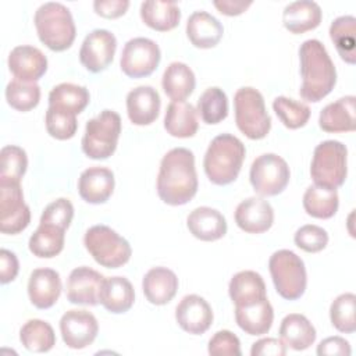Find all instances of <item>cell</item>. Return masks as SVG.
Masks as SVG:
<instances>
[{
    "label": "cell",
    "instance_id": "obj_1",
    "mask_svg": "<svg viewBox=\"0 0 356 356\" xmlns=\"http://www.w3.org/2000/svg\"><path fill=\"white\" fill-rule=\"evenodd\" d=\"M197 192L195 156L189 149L174 147L167 152L157 174L159 197L170 206L186 204Z\"/></svg>",
    "mask_w": 356,
    "mask_h": 356
},
{
    "label": "cell",
    "instance_id": "obj_2",
    "mask_svg": "<svg viewBox=\"0 0 356 356\" xmlns=\"http://www.w3.org/2000/svg\"><path fill=\"white\" fill-rule=\"evenodd\" d=\"M302 86L299 95L306 102H320L334 89L337 83L335 65L317 39H307L299 47Z\"/></svg>",
    "mask_w": 356,
    "mask_h": 356
},
{
    "label": "cell",
    "instance_id": "obj_3",
    "mask_svg": "<svg viewBox=\"0 0 356 356\" xmlns=\"http://www.w3.org/2000/svg\"><path fill=\"white\" fill-rule=\"evenodd\" d=\"M246 149L241 139L231 134L216 136L204 154L203 167L210 182L228 185L234 182L242 168Z\"/></svg>",
    "mask_w": 356,
    "mask_h": 356
},
{
    "label": "cell",
    "instance_id": "obj_4",
    "mask_svg": "<svg viewBox=\"0 0 356 356\" xmlns=\"http://www.w3.org/2000/svg\"><path fill=\"white\" fill-rule=\"evenodd\" d=\"M40 42L53 51L70 49L75 40L76 29L68 7L57 1L43 3L33 17Z\"/></svg>",
    "mask_w": 356,
    "mask_h": 356
},
{
    "label": "cell",
    "instance_id": "obj_5",
    "mask_svg": "<svg viewBox=\"0 0 356 356\" xmlns=\"http://www.w3.org/2000/svg\"><path fill=\"white\" fill-rule=\"evenodd\" d=\"M310 175L314 185L337 189L343 185L348 175V149L339 140H324L313 153Z\"/></svg>",
    "mask_w": 356,
    "mask_h": 356
},
{
    "label": "cell",
    "instance_id": "obj_6",
    "mask_svg": "<svg viewBox=\"0 0 356 356\" xmlns=\"http://www.w3.org/2000/svg\"><path fill=\"white\" fill-rule=\"evenodd\" d=\"M235 122L238 129L249 139L257 140L267 136L271 129V117L266 110L263 95L252 88H239L234 96Z\"/></svg>",
    "mask_w": 356,
    "mask_h": 356
},
{
    "label": "cell",
    "instance_id": "obj_7",
    "mask_svg": "<svg viewBox=\"0 0 356 356\" xmlns=\"http://www.w3.org/2000/svg\"><path fill=\"white\" fill-rule=\"evenodd\" d=\"M268 270L278 295L286 300L299 299L307 285L303 260L292 250L280 249L268 260Z\"/></svg>",
    "mask_w": 356,
    "mask_h": 356
},
{
    "label": "cell",
    "instance_id": "obj_8",
    "mask_svg": "<svg viewBox=\"0 0 356 356\" xmlns=\"http://www.w3.org/2000/svg\"><path fill=\"white\" fill-rule=\"evenodd\" d=\"M121 134V117L113 110H103L86 122L82 152L93 160L108 159L117 149Z\"/></svg>",
    "mask_w": 356,
    "mask_h": 356
},
{
    "label": "cell",
    "instance_id": "obj_9",
    "mask_svg": "<svg viewBox=\"0 0 356 356\" xmlns=\"http://www.w3.org/2000/svg\"><path fill=\"white\" fill-rule=\"evenodd\" d=\"M83 245L95 261L107 268H118L131 259L129 242L107 225L90 227L83 236Z\"/></svg>",
    "mask_w": 356,
    "mask_h": 356
},
{
    "label": "cell",
    "instance_id": "obj_10",
    "mask_svg": "<svg viewBox=\"0 0 356 356\" xmlns=\"http://www.w3.org/2000/svg\"><path fill=\"white\" fill-rule=\"evenodd\" d=\"M289 177L291 171L288 163L275 153H264L256 157L249 172L254 192L261 196H275L281 193L286 188Z\"/></svg>",
    "mask_w": 356,
    "mask_h": 356
},
{
    "label": "cell",
    "instance_id": "obj_11",
    "mask_svg": "<svg viewBox=\"0 0 356 356\" xmlns=\"http://www.w3.org/2000/svg\"><path fill=\"white\" fill-rule=\"evenodd\" d=\"M31 222V210L24 202L21 182L0 181V231L15 235Z\"/></svg>",
    "mask_w": 356,
    "mask_h": 356
},
{
    "label": "cell",
    "instance_id": "obj_12",
    "mask_svg": "<svg viewBox=\"0 0 356 356\" xmlns=\"http://www.w3.org/2000/svg\"><path fill=\"white\" fill-rule=\"evenodd\" d=\"M161 58L159 44L147 38L129 39L122 49L120 67L129 78L149 76L157 67Z\"/></svg>",
    "mask_w": 356,
    "mask_h": 356
},
{
    "label": "cell",
    "instance_id": "obj_13",
    "mask_svg": "<svg viewBox=\"0 0 356 356\" xmlns=\"http://www.w3.org/2000/svg\"><path fill=\"white\" fill-rule=\"evenodd\" d=\"M117 49L114 33L107 29H93L79 49V61L90 72L104 71L113 61Z\"/></svg>",
    "mask_w": 356,
    "mask_h": 356
},
{
    "label": "cell",
    "instance_id": "obj_14",
    "mask_svg": "<svg viewBox=\"0 0 356 356\" xmlns=\"http://www.w3.org/2000/svg\"><path fill=\"white\" fill-rule=\"evenodd\" d=\"M60 332L68 348L83 349L96 339L99 324L90 312L72 309L63 314L60 320Z\"/></svg>",
    "mask_w": 356,
    "mask_h": 356
},
{
    "label": "cell",
    "instance_id": "obj_15",
    "mask_svg": "<svg viewBox=\"0 0 356 356\" xmlns=\"http://www.w3.org/2000/svg\"><path fill=\"white\" fill-rule=\"evenodd\" d=\"M213 310L206 299L199 295H186L175 307L178 325L193 335L204 334L213 323Z\"/></svg>",
    "mask_w": 356,
    "mask_h": 356
},
{
    "label": "cell",
    "instance_id": "obj_16",
    "mask_svg": "<svg viewBox=\"0 0 356 356\" xmlns=\"http://www.w3.org/2000/svg\"><path fill=\"white\" fill-rule=\"evenodd\" d=\"M104 277L86 266L74 268L67 280V299L74 305L96 306Z\"/></svg>",
    "mask_w": 356,
    "mask_h": 356
},
{
    "label": "cell",
    "instance_id": "obj_17",
    "mask_svg": "<svg viewBox=\"0 0 356 356\" xmlns=\"http://www.w3.org/2000/svg\"><path fill=\"white\" fill-rule=\"evenodd\" d=\"M8 70L15 79L36 82L47 71V58L38 47L15 46L8 54Z\"/></svg>",
    "mask_w": 356,
    "mask_h": 356
},
{
    "label": "cell",
    "instance_id": "obj_18",
    "mask_svg": "<svg viewBox=\"0 0 356 356\" xmlns=\"http://www.w3.org/2000/svg\"><path fill=\"white\" fill-rule=\"evenodd\" d=\"M236 225L248 234H261L271 228L274 222V210L263 197H248L235 209Z\"/></svg>",
    "mask_w": 356,
    "mask_h": 356
},
{
    "label": "cell",
    "instance_id": "obj_19",
    "mask_svg": "<svg viewBox=\"0 0 356 356\" xmlns=\"http://www.w3.org/2000/svg\"><path fill=\"white\" fill-rule=\"evenodd\" d=\"M114 185V174L107 167H89L78 178L79 196L92 204L107 202L113 195Z\"/></svg>",
    "mask_w": 356,
    "mask_h": 356
},
{
    "label": "cell",
    "instance_id": "obj_20",
    "mask_svg": "<svg viewBox=\"0 0 356 356\" xmlns=\"http://www.w3.org/2000/svg\"><path fill=\"white\" fill-rule=\"evenodd\" d=\"M61 278L53 268H35L28 281V296L38 309L51 307L60 298Z\"/></svg>",
    "mask_w": 356,
    "mask_h": 356
},
{
    "label": "cell",
    "instance_id": "obj_21",
    "mask_svg": "<svg viewBox=\"0 0 356 356\" xmlns=\"http://www.w3.org/2000/svg\"><path fill=\"white\" fill-rule=\"evenodd\" d=\"M160 106V95L152 86L142 85L127 95L128 118L135 125L152 124L159 117Z\"/></svg>",
    "mask_w": 356,
    "mask_h": 356
},
{
    "label": "cell",
    "instance_id": "obj_22",
    "mask_svg": "<svg viewBox=\"0 0 356 356\" xmlns=\"http://www.w3.org/2000/svg\"><path fill=\"white\" fill-rule=\"evenodd\" d=\"M356 97L349 95L327 104L318 117V125L324 132H352L356 129Z\"/></svg>",
    "mask_w": 356,
    "mask_h": 356
},
{
    "label": "cell",
    "instance_id": "obj_23",
    "mask_svg": "<svg viewBox=\"0 0 356 356\" xmlns=\"http://www.w3.org/2000/svg\"><path fill=\"white\" fill-rule=\"evenodd\" d=\"M186 227L195 238L204 242L217 241L227 234L225 217L209 206L192 210L186 218Z\"/></svg>",
    "mask_w": 356,
    "mask_h": 356
},
{
    "label": "cell",
    "instance_id": "obj_24",
    "mask_svg": "<svg viewBox=\"0 0 356 356\" xmlns=\"http://www.w3.org/2000/svg\"><path fill=\"white\" fill-rule=\"evenodd\" d=\"M142 289L152 305H165L172 300L178 291V277L167 267H153L145 274Z\"/></svg>",
    "mask_w": 356,
    "mask_h": 356
},
{
    "label": "cell",
    "instance_id": "obj_25",
    "mask_svg": "<svg viewBox=\"0 0 356 356\" xmlns=\"http://www.w3.org/2000/svg\"><path fill=\"white\" fill-rule=\"evenodd\" d=\"M224 33L221 22L207 11H195L186 21V36L195 47L211 49Z\"/></svg>",
    "mask_w": 356,
    "mask_h": 356
},
{
    "label": "cell",
    "instance_id": "obj_26",
    "mask_svg": "<svg viewBox=\"0 0 356 356\" xmlns=\"http://www.w3.org/2000/svg\"><path fill=\"white\" fill-rule=\"evenodd\" d=\"M274 310L267 298L248 306H235V321L249 335L267 334L273 325Z\"/></svg>",
    "mask_w": 356,
    "mask_h": 356
},
{
    "label": "cell",
    "instance_id": "obj_27",
    "mask_svg": "<svg viewBox=\"0 0 356 356\" xmlns=\"http://www.w3.org/2000/svg\"><path fill=\"white\" fill-rule=\"evenodd\" d=\"M321 8L316 1L298 0L285 6L282 11L284 26L295 35L317 28L321 22Z\"/></svg>",
    "mask_w": 356,
    "mask_h": 356
},
{
    "label": "cell",
    "instance_id": "obj_28",
    "mask_svg": "<svg viewBox=\"0 0 356 356\" xmlns=\"http://www.w3.org/2000/svg\"><path fill=\"white\" fill-rule=\"evenodd\" d=\"M134 300L135 291L129 280L125 277L104 278L99 293V303H102L106 310L114 314L125 313L132 307Z\"/></svg>",
    "mask_w": 356,
    "mask_h": 356
},
{
    "label": "cell",
    "instance_id": "obj_29",
    "mask_svg": "<svg viewBox=\"0 0 356 356\" xmlns=\"http://www.w3.org/2000/svg\"><path fill=\"white\" fill-rule=\"evenodd\" d=\"M228 293L235 306H248L267 298L261 275L252 270L236 273L229 281Z\"/></svg>",
    "mask_w": 356,
    "mask_h": 356
},
{
    "label": "cell",
    "instance_id": "obj_30",
    "mask_svg": "<svg viewBox=\"0 0 356 356\" xmlns=\"http://www.w3.org/2000/svg\"><path fill=\"white\" fill-rule=\"evenodd\" d=\"M316 328L309 318L299 313L286 314L280 325L281 341L293 350H305L316 341Z\"/></svg>",
    "mask_w": 356,
    "mask_h": 356
},
{
    "label": "cell",
    "instance_id": "obj_31",
    "mask_svg": "<svg viewBox=\"0 0 356 356\" xmlns=\"http://www.w3.org/2000/svg\"><path fill=\"white\" fill-rule=\"evenodd\" d=\"M139 13L142 21L159 32L174 29L181 19V10L175 1L147 0L140 4Z\"/></svg>",
    "mask_w": 356,
    "mask_h": 356
},
{
    "label": "cell",
    "instance_id": "obj_32",
    "mask_svg": "<svg viewBox=\"0 0 356 356\" xmlns=\"http://www.w3.org/2000/svg\"><path fill=\"white\" fill-rule=\"evenodd\" d=\"M197 113L191 103L171 102L165 110L164 128L175 138H192L197 132Z\"/></svg>",
    "mask_w": 356,
    "mask_h": 356
},
{
    "label": "cell",
    "instance_id": "obj_33",
    "mask_svg": "<svg viewBox=\"0 0 356 356\" xmlns=\"http://www.w3.org/2000/svg\"><path fill=\"white\" fill-rule=\"evenodd\" d=\"M90 95L85 86L63 82L56 85L49 93V107L76 115L89 104Z\"/></svg>",
    "mask_w": 356,
    "mask_h": 356
},
{
    "label": "cell",
    "instance_id": "obj_34",
    "mask_svg": "<svg viewBox=\"0 0 356 356\" xmlns=\"http://www.w3.org/2000/svg\"><path fill=\"white\" fill-rule=\"evenodd\" d=\"M161 85L163 90L172 102H184L192 95L196 79L189 65L181 61H174L164 70Z\"/></svg>",
    "mask_w": 356,
    "mask_h": 356
},
{
    "label": "cell",
    "instance_id": "obj_35",
    "mask_svg": "<svg viewBox=\"0 0 356 356\" xmlns=\"http://www.w3.org/2000/svg\"><path fill=\"white\" fill-rule=\"evenodd\" d=\"M330 38L341 58L348 64L356 63V18L341 15L330 25Z\"/></svg>",
    "mask_w": 356,
    "mask_h": 356
},
{
    "label": "cell",
    "instance_id": "obj_36",
    "mask_svg": "<svg viewBox=\"0 0 356 356\" xmlns=\"http://www.w3.org/2000/svg\"><path fill=\"white\" fill-rule=\"evenodd\" d=\"M65 231L51 225L39 222V227L29 238V250L33 256L40 259H51L57 256L64 248Z\"/></svg>",
    "mask_w": 356,
    "mask_h": 356
},
{
    "label": "cell",
    "instance_id": "obj_37",
    "mask_svg": "<svg viewBox=\"0 0 356 356\" xmlns=\"http://www.w3.org/2000/svg\"><path fill=\"white\" fill-rule=\"evenodd\" d=\"M339 206L337 189H327L317 185H310L303 195L305 211L314 217L327 220L334 217Z\"/></svg>",
    "mask_w": 356,
    "mask_h": 356
},
{
    "label": "cell",
    "instance_id": "obj_38",
    "mask_svg": "<svg viewBox=\"0 0 356 356\" xmlns=\"http://www.w3.org/2000/svg\"><path fill=\"white\" fill-rule=\"evenodd\" d=\"M19 341L29 352L44 353L56 345V334L47 321L31 318L21 327Z\"/></svg>",
    "mask_w": 356,
    "mask_h": 356
},
{
    "label": "cell",
    "instance_id": "obj_39",
    "mask_svg": "<svg viewBox=\"0 0 356 356\" xmlns=\"http://www.w3.org/2000/svg\"><path fill=\"white\" fill-rule=\"evenodd\" d=\"M196 113L200 115L202 121L209 125L225 120L228 115V99L225 92L217 86L206 89L197 100Z\"/></svg>",
    "mask_w": 356,
    "mask_h": 356
},
{
    "label": "cell",
    "instance_id": "obj_40",
    "mask_svg": "<svg viewBox=\"0 0 356 356\" xmlns=\"http://www.w3.org/2000/svg\"><path fill=\"white\" fill-rule=\"evenodd\" d=\"M6 100L14 110L29 111L39 104L40 88L36 82L14 78L6 86Z\"/></svg>",
    "mask_w": 356,
    "mask_h": 356
},
{
    "label": "cell",
    "instance_id": "obj_41",
    "mask_svg": "<svg viewBox=\"0 0 356 356\" xmlns=\"http://www.w3.org/2000/svg\"><path fill=\"white\" fill-rule=\"evenodd\" d=\"M273 108L280 121L289 129H298L307 124L310 108L306 103L286 96H278L273 102Z\"/></svg>",
    "mask_w": 356,
    "mask_h": 356
},
{
    "label": "cell",
    "instance_id": "obj_42",
    "mask_svg": "<svg viewBox=\"0 0 356 356\" xmlns=\"http://www.w3.org/2000/svg\"><path fill=\"white\" fill-rule=\"evenodd\" d=\"M356 296L355 293L346 292L337 296L330 307V318L332 325L345 334H352L356 330Z\"/></svg>",
    "mask_w": 356,
    "mask_h": 356
},
{
    "label": "cell",
    "instance_id": "obj_43",
    "mask_svg": "<svg viewBox=\"0 0 356 356\" xmlns=\"http://www.w3.org/2000/svg\"><path fill=\"white\" fill-rule=\"evenodd\" d=\"M0 159V181L21 182V178L24 177L28 167V157L25 150L19 146L8 145L1 149Z\"/></svg>",
    "mask_w": 356,
    "mask_h": 356
},
{
    "label": "cell",
    "instance_id": "obj_44",
    "mask_svg": "<svg viewBox=\"0 0 356 356\" xmlns=\"http://www.w3.org/2000/svg\"><path fill=\"white\" fill-rule=\"evenodd\" d=\"M44 122L47 134L58 140L71 139L78 128L76 115L56 110L53 107L47 108Z\"/></svg>",
    "mask_w": 356,
    "mask_h": 356
},
{
    "label": "cell",
    "instance_id": "obj_45",
    "mask_svg": "<svg viewBox=\"0 0 356 356\" xmlns=\"http://www.w3.org/2000/svg\"><path fill=\"white\" fill-rule=\"evenodd\" d=\"M295 245L307 252V253H317L321 252L327 243H328V234L324 228L314 225V224H306L302 225L293 236Z\"/></svg>",
    "mask_w": 356,
    "mask_h": 356
},
{
    "label": "cell",
    "instance_id": "obj_46",
    "mask_svg": "<svg viewBox=\"0 0 356 356\" xmlns=\"http://www.w3.org/2000/svg\"><path fill=\"white\" fill-rule=\"evenodd\" d=\"M72 217H74L72 203L65 197H60L44 207L39 222L51 224L65 231L70 227Z\"/></svg>",
    "mask_w": 356,
    "mask_h": 356
},
{
    "label": "cell",
    "instance_id": "obj_47",
    "mask_svg": "<svg viewBox=\"0 0 356 356\" xmlns=\"http://www.w3.org/2000/svg\"><path fill=\"white\" fill-rule=\"evenodd\" d=\"M207 350L213 356H241V342L239 338L228 331H217L209 341Z\"/></svg>",
    "mask_w": 356,
    "mask_h": 356
},
{
    "label": "cell",
    "instance_id": "obj_48",
    "mask_svg": "<svg viewBox=\"0 0 356 356\" xmlns=\"http://www.w3.org/2000/svg\"><path fill=\"white\" fill-rule=\"evenodd\" d=\"M286 345L277 338H261L252 345V356H284Z\"/></svg>",
    "mask_w": 356,
    "mask_h": 356
},
{
    "label": "cell",
    "instance_id": "obj_49",
    "mask_svg": "<svg viewBox=\"0 0 356 356\" xmlns=\"http://www.w3.org/2000/svg\"><path fill=\"white\" fill-rule=\"evenodd\" d=\"M350 353H352L350 345L342 337H328V338L323 339L317 346V355L318 356H324V355L349 356Z\"/></svg>",
    "mask_w": 356,
    "mask_h": 356
},
{
    "label": "cell",
    "instance_id": "obj_50",
    "mask_svg": "<svg viewBox=\"0 0 356 356\" xmlns=\"http://www.w3.org/2000/svg\"><path fill=\"white\" fill-rule=\"evenodd\" d=\"M128 0H96L93 3L95 13L104 18H118L127 13Z\"/></svg>",
    "mask_w": 356,
    "mask_h": 356
},
{
    "label": "cell",
    "instance_id": "obj_51",
    "mask_svg": "<svg viewBox=\"0 0 356 356\" xmlns=\"http://www.w3.org/2000/svg\"><path fill=\"white\" fill-rule=\"evenodd\" d=\"M18 270H19V264H18L17 256L8 249H1L0 250V282L8 284L14 281L18 274Z\"/></svg>",
    "mask_w": 356,
    "mask_h": 356
},
{
    "label": "cell",
    "instance_id": "obj_52",
    "mask_svg": "<svg viewBox=\"0 0 356 356\" xmlns=\"http://www.w3.org/2000/svg\"><path fill=\"white\" fill-rule=\"evenodd\" d=\"M214 7L224 15L234 17L245 13L250 6L252 1H241V0H214Z\"/></svg>",
    "mask_w": 356,
    "mask_h": 356
}]
</instances>
